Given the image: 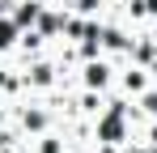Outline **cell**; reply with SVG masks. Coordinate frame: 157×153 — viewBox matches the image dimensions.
<instances>
[{"label":"cell","mask_w":157,"mask_h":153,"mask_svg":"<svg viewBox=\"0 0 157 153\" xmlns=\"http://www.w3.org/2000/svg\"><path fill=\"white\" fill-rule=\"evenodd\" d=\"M9 34H13V26H4V22H0V47L9 43Z\"/></svg>","instance_id":"cell-2"},{"label":"cell","mask_w":157,"mask_h":153,"mask_svg":"<svg viewBox=\"0 0 157 153\" xmlns=\"http://www.w3.org/2000/svg\"><path fill=\"white\" fill-rule=\"evenodd\" d=\"M106 136H119V115H110V119H106V128H102Z\"/></svg>","instance_id":"cell-1"}]
</instances>
